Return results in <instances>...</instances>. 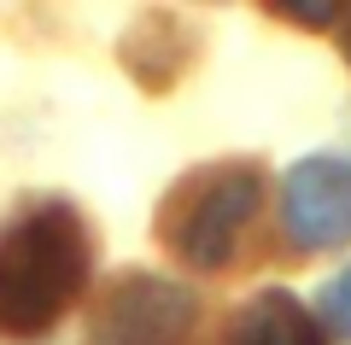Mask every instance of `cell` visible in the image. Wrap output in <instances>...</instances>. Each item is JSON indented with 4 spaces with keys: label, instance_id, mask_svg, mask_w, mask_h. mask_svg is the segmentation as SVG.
Segmentation results:
<instances>
[{
    "label": "cell",
    "instance_id": "obj_5",
    "mask_svg": "<svg viewBox=\"0 0 351 345\" xmlns=\"http://www.w3.org/2000/svg\"><path fill=\"white\" fill-rule=\"evenodd\" d=\"M228 345H322V333H316L311 310H304L293 293L269 287V293H258V298L234 316Z\"/></svg>",
    "mask_w": 351,
    "mask_h": 345
},
{
    "label": "cell",
    "instance_id": "obj_4",
    "mask_svg": "<svg viewBox=\"0 0 351 345\" xmlns=\"http://www.w3.org/2000/svg\"><path fill=\"white\" fill-rule=\"evenodd\" d=\"M281 222L293 246L322 252L351 240V164L346 158H304L287 170L281 187Z\"/></svg>",
    "mask_w": 351,
    "mask_h": 345
},
{
    "label": "cell",
    "instance_id": "obj_7",
    "mask_svg": "<svg viewBox=\"0 0 351 345\" xmlns=\"http://www.w3.org/2000/svg\"><path fill=\"white\" fill-rule=\"evenodd\" d=\"M281 12L299 18V24H334V6H304V0H287Z\"/></svg>",
    "mask_w": 351,
    "mask_h": 345
},
{
    "label": "cell",
    "instance_id": "obj_8",
    "mask_svg": "<svg viewBox=\"0 0 351 345\" xmlns=\"http://www.w3.org/2000/svg\"><path fill=\"white\" fill-rule=\"evenodd\" d=\"M346 59H351V36H346Z\"/></svg>",
    "mask_w": 351,
    "mask_h": 345
},
{
    "label": "cell",
    "instance_id": "obj_6",
    "mask_svg": "<svg viewBox=\"0 0 351 345\" xmlns=\"http://www.w3.org/2000/svg\"><path fill=\"white\" fill-rule=\"evenodd\" d=\"M316 316H322V328L334 333V340H351V263H346L339 275H328V281H322Z\"/></svg>",
    "mask_w": 351,
    "mask_h": 345
},
{
    "label": "cell",
    "instance_id": "obj_1",
    "mask_svg": "<svg viewBox=\"0 0 351 345\" xmlns=\"http://www.w3.org/2000/svg\"><path fill=\"white\" fill-rule=\"evenodd\" d=\"M88 281V228L71 205L24 211V217L0 235V333L29 340L47 333L64 310L76 305Z\"/></svg>",
    "mask_w": 351,
    "mask_h": 345
},
{
    "label": "cell",
    "instance_id": "obj_2",
    "mask_svg": "<svg viewBox=\"0 0 351 345\" xmlns=\"http://www.w3.org/2000/svg\"><path fill=\"white\" fill-rule=\"evenodd\" d=\"M263 205V170L258 164H211L193 170L164 205V246L193 270H223L234 258L240 235L252 228Z\"/></svg>",
    "mask_w": 351,
    "mask_h": 345
},
{
    "label": "cell",
    "instance_id": "obj_3",
    "mask_svg": "<svg viewBox=\"0 0 351 345\" xmlns=\"http://www.w3.org/2000/svg\"><path fill=\"white\" fill-rule=\"evenodd\" d=\"M193 328V293L164 275H123L94 310L88 345H182Z\"/></svg>",
    "mask_w": 351,
    "mask_h": 345
}]
</instances>
